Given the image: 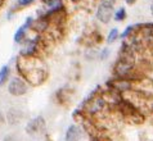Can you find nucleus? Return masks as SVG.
I'll return each mask as SVG.
<instances>
[{
  "label": "nucleus",
  "mask_w": 153,
  "mask_h": 141,
  "mask_svg": "<svg viewBox=\"0 0 153 141\" xmlns=\"http://www.w3.org/2000/svg\"><path fill=\"white\" fill-rule=\"evenodd\" d=\"M126 17H127V12L125 9V7H121V8H118V9L114 12L113 18H114L116 22H122V21L126 19Z\"/></svg>",
  "instance_id": "obj_8"
},
{
  "label": "nucleus",
  "mask_w": 153,
  "mask_h": 141,
  "mask_svg": "<svg viewBox=\"0 0 153 141\" xmlns=\"http://www.w3.org/2000/svg\"><path fill=\"white\" fill-rule=\"evenodd\" d=\"M84 136L82 130L79 126L72 125L68 127V130L66 132V141H80Z\"/></svg>",
  "instance_id": "obj_3"
},
{
  "label": "nucleus",
  "mask_w": 153,
  "mask_h": 141,
  "mask_svg": "<svg viewBox=\"0 0 153 141\" xmlns=\"http://www.w3.org/2000/svg\"><path fill=\"white\" fill-rule=\"evenodd\" d=\"M35 1V0H17V4L19 7H27V5H31V4Z\"/></svg>",
  "instance_id": "obj_10"
},
{
  "label": "nucleus",
  "mask_w": 153,
  "mask_h": 141,
  "mask_svg": "<svg viewBox=\"0 0 153 141\" xmlns=\"http://www.w3.org/2000/svg\"><path fill=\"white\" fill-rule=\"evenodd\" d=\"M113 5H114V0H103L99 4V7L97 9V18L99 19V22L104 24L111 22V19L114 16V12H116L113 9Z\"/></svg>",
  "instance_id": "obj_1"
},
{
  "label": "nucleus",
  "mask_w": 153,
  "mask_h": 141,
  "mask_svg": "<svg viewBox=\"0 0 153 141\" xmlns=\"http://www.w3.org/2000/svg\"><path fill=\"white\" fill-rule=\"evenodd\" d=\"M42 128H44V119L41 117H37L35 118L33 121H31L27 125L26 130L30 135H36V134H40L42 132Z\"/></svg>",
  "instance_id": "obj_5"
},
{
  "label": "nucleus",
  "mask_w": 153,
  "mask_h": 141,
  "mask_svg": "<svg viewBox=\"0 0 153 141\" xmlns=\"http://www.w3.org/2000/svg\"><path fill=\"white\" fill-rule=\"evenodd\" d=\"M149 10H151V14L153 17V0H152V3H151V7H149Z\"/></svg>",
  "instance_id": "obj_12"
},
{
  "label": "nucleus",
  "mask_w": 153,
  "mask_h": 141,
  "mask_svg": "<svg viewBox=\"0 0 153 141\" xmlns=\"http://www.w3.org/2000/svg\"><path fill=\"white\" fill-rule=\"evenodd\" d=\"M105 104H107V101H105L104 97H95L91 101H89L86 109L90 113H98V112H102L105 108Z\"/></svg>",
  "instance_id": "obj_4"
},
{
  "label": "nucleus",
  "mask_w": 153,
  "mask_h": 141,
  "mask_svg": "<svg viewBox=\"0 0 153 141\" xmlns=\"http://www.w3.org/2000/svg\"><path fill=\"white\" fill-rule=\"evenodd\" d=\"M120 31H118V28L117 27H113L109 30V32H108V36H107V42L108 44H113L116 40H118L120 38Z\"/></svg>",
  "instance_id": "obj_7"
},
{
  "label": "nucleus",
  "mask_w": 153,
  "mask_h": 141,
  "mask_svg": "<svg viewBox=\"0 0 153 141\" xmlns=\"http://www.w3.org/2000/svg\"><path fill=\"white\" fill-rule=\"evenodd\" d=\"M31 24H32V18H31V17H28L27 21L25 22V24H23V26H21V27L18 28V31H17V32H16V35H14V41L17 42V44H19V42L25 41L26 31H27V28H28Z\"/></svg>",
  "instance_id": "obj_6"
},
{
  "label": "nucleus",
  "mask_w": 153,
  "mask_h": 141,
  "mask_svg": "<svg viewBox=\"0 0 153 141\" xmlns=\"http://www.w3.org/2000/svg\"><path fill=\"white\" fill-rule=\"evenodd\" d=\"M27 83L25 82L22 78L19 77H13L10 81H9V85H8V90L12 95L14 96H21V95H25L27 92Z\"/></svg>",
  "instance_id": "obj_2"
},
{
  "label": "nucleus",
  "mask_w": 153,
  "mask_h": 141,
  "mask_svg": "<svg viewBox=\"0 0 153 141\" xmlns=\"http://www.w3.org/2000/svg\"><path fill=\"white\" fill-rule=\"evenodd\" d=\"M9 67L8 66H3L0 68V85L5 83V81L8 80V77H9Z\"/></svg>",
  "instance_id": "obj_9"
},
{
  "label": "nucleus",
  "mask_w": 153,
  "mask_h": 141,
  "mask_svg": "<svg viewBox=\"0 0 153 141\" xmlns=\"http://www.w3.org/2000/svg\"><path fill=\"white\" fill-rule=\"evenodd\" d=\"M137 1H138V0H125V3L127 4V5H134Z\"/></svg>",
  "instance_id": "obj_11"
}]
</instances>
